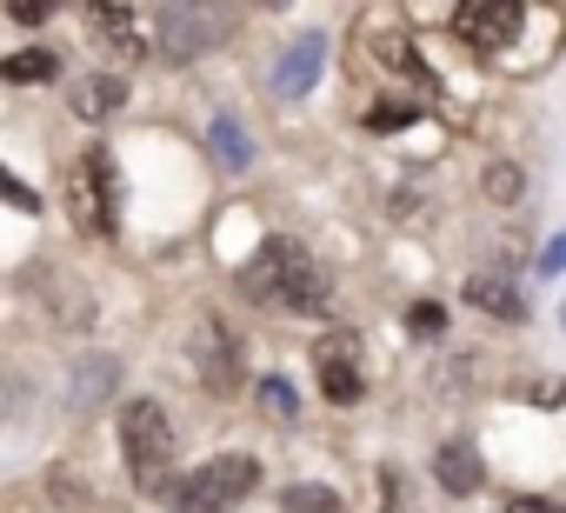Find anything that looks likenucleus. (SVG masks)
<instances>
[{
    "instance_id": "6e6552de",
    "label": "nucleus",
    "mask_w": 566,
    "mask_h": 513,
    "mask_svg": "<svg viewBox=\"0 0 566 513\" xmlns=\"http://www.w3.org/2000/svg\"><path fill=\"white\" fill-rule=\"evenodd\" d=\"M321 67H327V34H301L287 54H280V67H273V101H301V94H314Z\"/></svg>"
},
{
    "instance_id": "f3484780",
    "label": "nucleus",
    "mask_w": 566,
    "mask_h": 513,
    "mask_svg": "<svg viewBox=\"0 0 566 513\" xmlns=\"http://www.w3.org/2000/svg\"><path fill=\"white\" fill-rule=\"evenodd\" d=\"M260 407H266L273 420H294V413H301V400H294V387H287V380H280V374H273V380H260Z\"/></svg>"
},
{
    "instance_id": "a211bd4d",
    "label": "nucleus",
    "mask_w": 566,
    "mask_h": 513,
    "mask_svg": "<svg viewBox=\"0 0 566 513\" xmlns=\"http://www.w3.org/2000/svg\"><path fill=\"white\" fill-rule=\"evenodd\" d=\"M440 327H447V307H440V301H413V307H407V334L427 341V334H440Z\"/></svg>"
},
{
    "instance_id": "f8f14e48",
    "label": "nucleus",
    "mask_w": 566,
    "mask_h": 513,
    "mask_svg": "<svg viewBox=\"0 0 566 513\" xmlns=\"http://www.w3.org/2000/svg\"><path fill=\"white\" fill-rule=\"evenodd\" d=\"M120 101H127V87H120L114 74L74 81V114H81V121H107V114H120Z\"/></svg>"
},
{
    "instance_id": "b1692460",
    "label": "nucleus",
    "mask_w": 566,
    "mask_h": 513,
    "mask_svg": "<svg viewBox=\"0 0 566 513\" xmlns=\"http://www.w3.org/2000/svg\"><path fill=\"white\" fill-rule=\"evenodd\" d=\"M14 21H21V28H41V21H48V0H21Z\"/></svg>"
},
{
    "instance_id": "ddd939ff",
    "label": "nucleus",
    "mask_w": 566,
    "mask_h": 513,
    "mask_svg": "<svg viewBox=\"0 0 566 513\" xmlns=\"http://www.w3.org/2000/svg\"><path fill=\"white\" fill-rule=\"evenodd\" d=\"M207 147H213V160H220L227 174H247V167H253V140H247V127H240L233 114H220V121L207 127Z\"/></svg>"
},
{
    "instance_id": "f257e3e1",
    "label": "nucleus",
    "mask_w": 566,
    "mask_h": 513,
    "mask_svg": "<svg viewBox=\"0 0 566 513\" xmlns=\"http://www.w3.org/2000/svg\"><path fill=\"white\" fill-rule=\"evenodd\" d=\"M240 287L260 307L301 314V321H327V274L314 268V253L301 240H260V253L240 268Z\"/></svg>"
},
{
    "instance_id": "39448f33",
    "label": "nucleus",
    "mask_w": 566,
    "mask_h": 513,
    "mask_svg": "<svg viewBox=\"0 0 566 513\" xmlns=\"http://www.w3.org/2000/svg\"><path fill=\"white\" fill-rule=\"evenodd\" d=\"M187 360H193V380L207 387V394H233L247 374H240V341L207 314V321H193V334H187Z\"/></svg>"
},
{
    "instance_id": "9d476101",
    "label": "nucleus",
    "mask_w": 566,
    "mask_h": 513,
    "mask_svg": "<svg viewBox=\"0 0 566 513\" xmlns=\"http://www.w3.org/2000/svg\"><path fill=\"white\" fill-rule=\"evenodd\" d=\"M467 301H473L480 314H493V321H526V301H520V287H513L506 274H473V281H467Z\"/></svg>"
},
{
    "instance_id": "2eb2a0df",
    "label": "nucleus",
    "mask_w": 566,
    "mask_h": 513,
    "mask_svg": "<svg viewBox=\"0 0 566 513\" xmlns=\"http://www.w3.org/2000/svg\"><path fill=\"white\" fill-rule=\"evenodd\" d=\"M374 61H380V67H394V74H413V81H420V54H413V41H407V34L374 41Z\"/></svg>"
},
{
    "instance_id": "9b49d317",
    "label": "nucleus",
    "mask_w": 566,
    "mask_h": 513,
    "mask_svg": "<svg viewBox=\"0 0 566 513\" xmlns=\"http://www.w3.org/2000/svg\"><path fill=\"white\" fill-rule=\"evenodd\" d=\"M433 480H440L447 493H480V453H473L467 440H447V447L433 453Z\"/></svg>"
},
{
    "instance_id": "423d86ee",
    "label": "nucleus",
    "mask_w": 566,
    "mask_h": 513,
    "mask_svg": "<svg viewBox=\"0 0 566 513\" xmlns=\"http://www.w3.org/2000/svg\"><path fill=\"white\" fill-rule=\"evenodd\" d=\"M314 374H321V394H327L334 407H354V400L367 394V374H360V341H354V334H327V341L314 347Z\"/></svg>"
},
{
    "instance_id": "dca6fc26",
    "label": "nucleus",
    "mask_w": 566,
    "mask_h": 513,
    "mask_svg": "<svg viewBox=\"0 0 566 513\" xmlns=\"http://www.w3.org/2000/svg\"><path fill=\"white\" fill-rule=\"evenodd\" d=\"M54 67H61V61H54L48 48H28V54H14V61L0 67V74H8V81H48Z\"/></svg>"
},
{
    "instance_id": "20e7f679",
    "label": "nucleus",
    "mask_w": 566,
    "mask_h": 513,
    "mask_svg": "<svg viewBox=\"0 0 566 513\" xmlns=\"http://www.w3.org/2000/svg\"><path fill=\"white\" fill-rule=\"evenodd\" d=\"M67 207H74V220L87 227V233H114V220H120V174H114V154H87L74 174H67Z\"/></svg>"
},
{
    "instance_id": "0eeeda50",
    "label": "nucleus",
    "mask_w": 566,
    "mask_h": 513,
    "mask_svg": "<svg viewBox=\"0 0 566 513\" xmlns=\"http://www.w3.org/2000/svg\"><path fill=\"white\" fill-rule=\"evenodd\" d=\"M453 28L467 48H513V34L526 28V8L520 0H467V8H453Z\"/></svg>"
},
{
    "instance_id": "5701e85b",
    "label": "nucleus",
    "mask_w": 566,
    "mask_h": 513,
    "mask_svg": "<svg viewBox=\"0 0 566 513\" xmlns=\"http://www.w3.org/2000/svg\"><path fill=\"white\" fill-rule=\"evenodd\" d=\"M506 513H566V506H559V500H539V493H520Z\"/></svg>"
},
{
    "instance_id": "412c9836",
    "label": "nucleus",
    "mask_w": 566,
    "mask_h": 513,
    "mask_svg": "<svg viewBox=\"0 0 566 513\" xmlns=\"http://www.w3.org/2000/svg\"><path fill=\"white\" fill-rule=\"evenodd\" d=\"M539 274H566V233H553V240L539 247Z\"/></svg>"
},
{
    "instance_id": "f03ea898",
    "label": "nucleus",
    "mask_w": 566,
    "mask_h": 513,
    "mask_svg": "<svg viewBox=\"0 0 566 513\" xmlns=\"http://www.w3.org/2000/svg\"><path fill=\"white\" fill-rule=\"evenodd\" d=\"M120 453H127V473L140 493H160V473L174 460V427H167V407L160 400H127L120 413Z\"/></svg>"
},
{
    "instance_id": "4be33fe9",
    "label": "nucleus",
    "mask_w": 566,
    "mask_h": 513,
    "mask_svg": "<svg viewBox=\"0 0 566 513\" xmlns=\"http://www.w3.org/2000/svg\"><path fill=\"white\" fill-rule=\"evenodd\" d=\"M0 193H8V200H14L21 213H41V200H34V187H21L14 174H0Z\"/></svg>"
},
{
    "instance_id": "1a4fd4ad",
    "label": "nucleus",
    "mask_w": 566,
    "mask_h": 513,
    "mask_svg": "<svg viewBox=\"0 0 566 513\" xmlns=\"http://www.w3.org/2000/svg\"><path fill=\"white\" fill-rule=\"evenodd\" d=\"M213 34H220V21L200 14V8H167V14H160V54H167V61H193Z\"/></svg>"
},
{
    "instance_id": "7ed1b4c3",
    "label": "nucleus",
    "mask_w": 566,
    "mask_h": 513,
    "mask_svg": "<svg viewBox=\"0 0 566 513\" xmlns=\"http://www.w3.org/2000/svg\"><path fill=\"white\" fill-rule=\"evenodd\" d=\"M253 486H260V460L253 453H220V460L193 467L180 486H160V493L187 513H220V506H240Z\"/></svg>"
},
{
    "instance_id": "4468645a",
    "label": "nucleus",
    "mask_w": 566,
    "mask_h": 513,
    "mask_svg": "<svg viewBox=\"0 0 566 513\" xmlns=\"http://www.w3.org/2000/svg\"><path fill=\"white\" fill-rule=\"evenodd\" d=\"M280 506H287V513H340V493L334 486H287Z\"/></svg>"
},
{
    "instance_id": "6ab92c4d",
    "label": "nucleus",
    "mask_w": 566,
    "mask_h": 513,
    "mask_svg": "<svg viewBox=\"0 0 566 513\" xmlns=\"http://www.w3.org/2000/svg\"><path fill=\"white\" fill-rule=\"evenodd\" d=\"M407 121H420L413 101H400V107H367V127H374V134H394V127H407Z\"/></svg>"
},
{
    "instance_id": "aec40b11",
    "label": "nucleus",
    "mask_w": 566,
    "mask_h": 513,
    "mask_svg": "<svg viewBox=\"0 0 566 513\" xmlns=\"http://www.w3.org/2000/svg\"><path fill=\"white\" fill-rule=\"evenodd\" d=\"M486 193H493V200H520V174H513V167H493V174H486Z\"/></svg>"
},
{
    "instance_id": "393cba45",
    "label": "nucleus",
    "mask_w": 566,
    "mask_h": 513,
    "mask_svg": "<svg viewBox=\"0 0 566 513\" xmlns=\"http://www.w3.org/2000/svg\"><path fill=\"white\" fill-rule=\"evenodd\" d=\"M559 327H566V307H559Z\"/></svg>"
}]
</instances>
